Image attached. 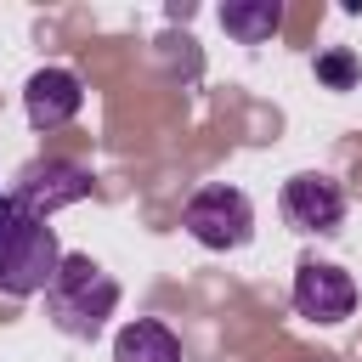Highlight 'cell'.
<instances>
[{
    "label": "cell",
    "instance_id": "cell-1",
    "mask_svg": "<svg viewBox=\"0 0 362 362\" xmlns=\"http://www.w3.org/2000/svg\"><path fill=\"white\" fill-rule=\"evenodd\" d=\"M45 311L51 328L68 339H96L107 328V317L119 311V283L113 272H102L90 255H62V272L45 288Z\"/></svg>",
    "mask_w": 362,
    "mask_h": 362
},
{
    "label": "cell",
    "instance_id": "cell-6",
    "mask_svg": "<svg viewBox=\"0 0 362 362\" xmlns=\"http://www.w3.org/2000/svg\"><path fill=\"white\" fill-rule=\"evenodd\" d=\"M294 311H300L305 322H322V328L345 322V317L356 311V283H351V272L334 266V260L305 255V260L294 266Z\"/></svg>",
    "mask_w": 362,
    "mask_h": 362
},
{
    "label": "cell",
    "instance_id": "cell-8",
    "mask_svg": "<svg viewBox=\"0 0 362 362\" xmlns=\"http://www.w3.org/2000/svg\"><path fill=\"white\" fill-rule=\"evenodd\" d=\"M113 362H181V339H175L164 322L136 317V322L119 328V339H113Z\"/></svg>",
    "mask_w": 362,
    "mask_h": 362
},
{
    "label": "cell",
    "instance_id": "cell-7",
    "mask_svg": "<svg viewBox=\"0 0 362 362\" xmlns=\"http://www.w3.org/2000/svg\"><path fill=\"white\" fill-rule=\"evenodd\" d=\"M79 107H85V85L74 68H40L23 85V113L34 130H62L79 119Z\"/></svg>",
    "mask_w": 362,
    "mask_h": 362
},
{
    "label": "cell",
    "instance_id": "cell-5",
    "mask_svg": "<svg viewBox=\"0 0 362 362\" xmlns=\"http://www.w3.org/2000/svg\"><path fill=\"white\" fill-rule=\"evenodd\" d=\"M283 221L294 232H317V238H334L345 226V187L322 170H300L283 181Z\"/></svg>",
    "mask_w": 362,
    "mask_h": 362
},
{
    "label": "cell",
    "instance_id": "cell-4",
    "mask_svg": "<svg viewBox=\"0 0 362 362\" xmlns=\"http://www.w3.org/2000/svg\"><path fill=\"white\" fill-rule=\"evenodd\" d=\"M79 198H90V170L74 158H28L11 181L17 215H34V221H51L57 209H68Z\"/></svg>",
    "mask_w": 362,
    "mask_h": 362
},
{
    "label": "cell",
    "instance_id": "cell-10",
    "mask_svg": "<svg viewBox=\"0 0 362 362\" xmlns=\"http://www.w3.org/2000/svg\"><path fill=\"white\" fill-rule=\"evenodd\" d=\"M362 79V62H356V51H345V45H334V51H317V85H328V90H351Z\"/></svg>",
    "mask_w": 362,
    "mask_h": 362
},
{
    "label": "cell",
    "instance_id": "cell-3",
    "mask_svg": "<svg viewBox=\"0 0 362 362\" xmlns=\"http://www.w3.org/2000/svg\"><path fill=\"white\" fill-rule=\"evenodd\" d=\"M181 226L204 243V249H243L249 238H255V204H249V192H238V187H226V181H209V187H198L192 198H187V209H181Z\"/></svg>",
    "mask_w": 362,
    "mask_h": 362
},
{
    "label": "cell",
    "instance_id": "cell-9",
    "mask_svg": "<svg viewBox=\"0 0 362 362\" xmlns=\"http://www.w3.org/2000/svg\"><path fill=\"white\" fill-rule=\"evenodd\" d=\"M221 28L243 45H266L283 28V6L277 0H232V6H221Z\"/></svg>",
    "mask_w": 362,
    "mask_h": 362
},
{
    "label": "cell",
    "instance_id": "cell-2",
    "mask_svg": "<svg viewBox=\"0 0 362 362\" xmlns=\"http://www.w3.org/2000/svg\"><path fill=\"white\" fill-rule=\"evenodd\" d=\"M57 272H62L57 226H45V221H34V215H17V221L0 232V294H6V300L45 294Z\"/></svg>",
    "mask_w": 362,
    "mask_h": 362
},
{
    "label": "cell",
    "instance_id": "cell-11",
    "mask_svg": "<svg viewBox=\"0 0 362 362\" xmlns=\"http://www.w3.org/2000/svg\"><path fill=\"white\" fill-rule=\"evenodd\" d=\"M17 221V204H11V192H0V232Z\"/></svg>",
    "mask_w": 362,
    "mask_h": 362
}]
</instances>
